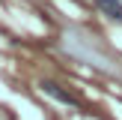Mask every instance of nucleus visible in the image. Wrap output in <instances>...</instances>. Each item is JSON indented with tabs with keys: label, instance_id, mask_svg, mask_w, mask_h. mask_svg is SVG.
<instances>
[{
	"label": "nucleus",
	"instance_id": "1",
	"mask_svg": "<svg viewBox=\"0 0 122 120\" xmlns=\"http://www.w3.org/2000/svg\"><path fill=\"white\" fill-rule=\"evenodd\" d=\"M42 90H45L48 96H54L57 102H66V105H81V99H77L75 93H69V90H63L57 81H42Z\"/></svg>",
	"mask_w": 122,
	"mask_h": 120
},
{
	"label": "nucleus",
	"instance_id": "2",
	"mask_svg": "<svg viewBox=\"0 0 122 120\" xmlns=\"http://www.w3.org/2000/svg\"><path fill=\"white\" fill-rule=\"evenodd\" d=\"M104 15L110 18V21H116V24H122V3H119V6H113V9H107Z\"/></svg>",
	"mask_w": 122,
	"mask_h": 120
}]
</instances>
